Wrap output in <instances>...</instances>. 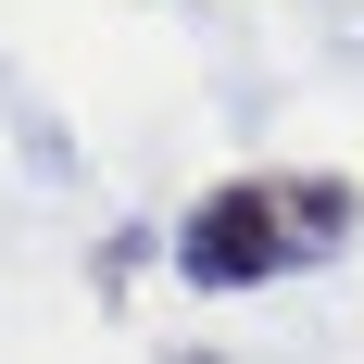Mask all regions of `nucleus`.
<instances>
[{
  "mask_svg": "<svg viewBox=\"0 0 364 364\" xmlns=\"http://www.w3.org/2000/svg\"><path fill=\"white\" fill-rule=\"evenodd\" d=\"M352 226H364V188L301 164V176H226V188H201L164 252H176V277L201 301H239V289H277L301 264H327Z\"/></svg>",
  "mask_w": 364,
  "mask_h": 364,
  "instance_id": "obj_1",
  "label": "nucleus"
}]
</instances>
